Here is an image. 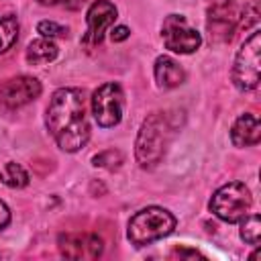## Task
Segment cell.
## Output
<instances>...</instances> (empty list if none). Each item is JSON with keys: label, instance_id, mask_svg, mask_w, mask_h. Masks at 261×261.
<instances>
[{"label": "cell", "instance_id": "1", "mask_svg": "<svg viewBox=\"0 0 261 261\" xmlns=\"http://www.w3.org/2000/svg\"><path fill=\"white\" fill-rule=\"evenodd\" d=\"M45 122L59 149L67 153L80 151L90 139L84 92L77 88L55 90L47 106Z\"/></svg>", "mask_w": 261, "mask_h": 261}, {"label": "cell", "instance_id": "2", "mask_svg": "<svg viewBox=\"0 0 261 261\" xmlns=\"http://www.w3.org/2000/svg\"><path fill=\"white\" fill-rule=\"evenodd\" d=\"M171 133L169 118L163 112H153L143 120L135 141V157L143 169H153L163 159Z\"/></svg>", "mask_w": 261, "mask_h": 261}, {"label": "cell", "instance_id": "3", "mask_svg": "<svg viewBox=\"0 0 261 261\" xmlns=\"http://www.w3.org/2000/svg\"><path fill=\"white\" fill-rule=\"evenodd\" d=\"M173 228H175V216L169 210L161 206H147L139 210L135 216H130L126 237L133 245L143 247L171 234Z\"/></svg>", "mask_w": 261, "mask_h": 261}, {"label": "cell", "instance_id": "4", "mask_svg": "<svg viewBox=\"0 0 261 261\" xmlns=\"http://www.w3.org/2000/svg\"><path fill=\"white\" fill-rule=\"evenodd\" d=\"M253 204L251 192L243 181H228L220 186L210 198V210L216 218L224 222H239L243 216L249 214Z\"/></svg>", "mask_w": 261, "mask_h": 261}, {"label": "cell", "instance_id": "5", "mask_svg": "<svg viewBox=\"0 0 261 261\" xmlns=\"http://www.w3.org/2000/svg\"><path fill=\"white\" fill-rule=\"evenodd\" d=\"M261 75V33L255 31L241 45L234 65H232V82L239 90L249 92L259 86Z\"/></svg>", "mask_w": 261, "mask_h": 261}, {"label": "cell", "instance_id": "6", "mask_svg": "<svg viewBox=\"0 0 261 261\" xmlns=\"http://www.w3.org/2000/svg\"><path fill=\"white\" fill-rule=\"evenodd\" d=\"M161 37H163V45L173 53L188 55V53H194L202 45L200 33L194 27H190L186 16H181V14H169L163 20Z\"/></svg>", "mask_w": 261, "mask_h": 261}, {"label": "cell", "instance_id": "7", "mask_svg": "<svg viewBox=\"0 0 261 261\" xmlns=\"http://www.w3.org/2000/svg\"><path fill=\"white\" fill-rule=\"evenodd\" d=\"M122 104H124V96H122V88L114 82L102 84L94 94H92V114L96 118V122L104 128L114 126L120 122L122 118Z\"/></svg>", "mask_w": 261, "mask_h": 261}, {"label": "cell", "instance_id": "8", "mask_svg": "<svg viewBox=\"0 0 261 261\" xmlns=\"http://www.w3.org/2000/svg\"><path fill=\"white\" fill-rule=\"evenodd\" d=\"M206 29L210 33V39L216 43L230 41L239 22L232 0H206Z\"/></svg>", "mask_w": 261, "mask_h": 261}, {"label": "cell", "instance_id": "9", "mask_svg": "<svg viewBox=\"0 0 261 261\" xmlns=\"http://www.w3.org/2000/svg\"><path fill=\"white\" fill-rule=\"evenodd\" d=\"M41 96V82L33 75H14L0 84V106L16 110Z\"/></svg>", "mask_w": 261, "mask_h": 261}, {"label": "cell", "instance_id": "10", "mask_svg": "<svg viewBox=\"0 0 261 261\" xmlns=\"http://www.w3.org/2000/svg\"><path fill=\"white\" fill-rule=\"evenodd\" d=\"M116 6L108 0H96L92 2V6L88 8V14H86V22H88V29H86V35L82 37V45L84 47H96L102 43L106 31L114 24L116 20Z\"/></svg>", "mask_w": 261, "mask_h": 261}, {"label": "cell", "instance_id": "11", "mask_svg": "<svg viewBox=\"0 0 261 261\" xmlns=\"http://www.w3.org/2000/svg\"><path fill=\"white\" fill-rule=\"evenodd\" d=\"M57 247L67 259H96L102 255L104 243L94 232H63L57 239Z\"/></svg>", "mask_w": 261, "mask_h": 261}, {"label": "cell", "instance_id": "12", "mask_svg": "<svg viewBox=\"0 0 261 261\" xmlns=\"http://www.w3.org/2000/svg\"><path fill=\"white\" fill-rule=\"evenodd\" d=\"M261 139V122L255 112H245L241 114L232 128H230V141L237 147H253Z\"/></svg>", "mask_w": 261, "mask_h": 261}, {"label": "cell", "instance_id": "13", "mask_svg": "<svg viewBox=\"0 0 261 261\" xmlns=\"http://www.w3.org/2000/svg\"><path fill=\"white\" fill-rule=\"evenodd\" d=\"M153 73H155L157 86L163 88V90L177 88V86H181V84L186 82V71H184V67H181L175 59H171V57H167V55H161V57L155 59Z\"/></svg>", "mask_w": 261, "mask_h": 261}, {"label": "cell", "instance_id": "14", "mask_svg": "<svg viewBox=\"0 0 261 261\" xmlns=\"http://www.w3.org/2000/svg\"><path fill=\"white\" fill-rule=\"evenodd\" d=\"M57 53H59V47L51 39L41 37V39H35L29 43L24 57L31 65H45V63H51L57 57Z\"/></svg>", "mask_w": 261, "mask_h": 261}, {"label": "cell", "instance_id": "15", "mask_svg": "<svg viewBox=\"0 0 261 261\" xmlns=\"http://www.w3.org/2000/svg\"><path fill=\"white\" fill-rule=\"evenodd\" d=\"M0 181L12 190L16 188H24L29 184V173L22 165L14 163V161H8L2 169H0Z\"/></svg>", "mask_w": 261, "mask_h": 261}, {"label": "cell", "instance_id": "16", "mask_svg": "<svg viewBox=\"0 0 261 261\" xmlns=\"http://www.w3.org/2000/svg\"><path fill=\"white\" fill-rule=\"evenodd\" d=\"M18 39V20L12 14L0 16V55L6 53Z\"/></svg>", "mask_w": 261, "mask_h": 261}, {"label": "cell", "instance_id": "17", "mask_svg": "<svg viewBox=\"0 0 261 261\" xmlns=\"http://www.w3.org/2000/svg\"><path fill=\"white\" fill-rule=\"evenodd\" d=\"M241 239L247 245L257 247L261 241V218L259 214H247L241 218Z\"/></svg>", "mask_w": 261, "mask_h": 261}, {"label": "cell", "instance_id": "18", "mask_svg": "<svg viewBox=\"0 0 261 261\" xmlns=\"http://www.w3.org/2000/svg\"><path fill=\"white\" fill-rule=\"evenodd\" d=\"M122 153L118 151V149H106V151H102V153H98V155H94L92 157V163L96 165V167H104V169H118L120 167V163H122Z\"/></svg>", "mask_w": 261, "mask_h": 261}, {"label": "cell", "instance_id": "19", "mask_svg": "<svg viewBox=\"0 0 261 261\" xmlns=\"http://www.w3.org/2000/svg\"><path fill=\"white\" fill-rule=\"evenodd\" d=\"M37 33H41V37H47V39H53V37H63L67 35V29L57 24L55 20H41L37 24Z\"/></svg>", "mask_w": 261, "mask_h": 261}, {"label": "cell", "instance_id": "20", "mask_svg": "<svg viewBox=\"0 0 261 261\" xmlns=\"http://www.w3.org/2000/svg\"><path fill=\"white\" fill-rule=\"evenodd\" d=\"M257 22H259V6H257V2H251V4L245 6L243 18L239 16V22H237V24H241L243 29H251V27H255Z\"/></svg>", "mask_w": 261, "mask_h": 261}, {"label": "cell", "instance_id": "21", "mask_svg": "<svg viewBox=\"0 0 261 261\" xmlns=\"http://www.w3.org/2000/svg\"><path fill=\"white\" fill-rule=\"evenodd\" d=\"M128 35H130V31H128V27H124V24H118V27H114V29L110 31V39H112L114 43L128 39Z\"/></svg>", "mask_w": 261, "mask_h": 261}, {"label": "cell", "instance_id": "22", "mask_svg": "<svg viewBox=\"0 0 261 261\" xmlns=\"http://www.w3.org/2000/svg\"><path fill=\"white\" fill-rule=\"evenodd\" d=\"M8 222H10V210H8V206L0 200V230H2V228H6V226H8Z\"/></svg>", "mask_w": 261, "mask_h": 261}, {"label": "cell", "instance_id": "23", "mask_svg": "<svg viewBox=\"0 0 261 261\" xmlns=\"http://www.w3.org/2000/svg\"><path fill=\"white\" fill-rule=\"evenodd\" d=\"M173 257H204L202 253L198 251H188V249H175L173 251Z\"/></svg>", "mask_w": 261, "mask_h": 261}, {"label": "cell", "instance_id": "24", "mask_svg": "<svg viewBox=\"0 0 261 261\" xmlns=\"http://www.w3.org/2000/svg\"><path fill=\"white\" fill-rule=\"evenodd\" d=\"M39 2H41V4H55L57 0H39Z\"/></svg>", "mask_w": 261, "mask_h": 261}]
</instances>
